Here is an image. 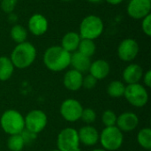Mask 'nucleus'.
<instances>
[{
    "instance_id": "obj_1",
    "label": "nucleus",
    "mask_w": 151,
    "mask_h": 151,
    "mask_svg": "<svg viewBox=\"0 0 151 151\" xmlns=\"http://www.w3.org/2000/svg\"><path fill=\"white\" fill-rule=\"evenodd\" d=\"M44 65L51 72H62L70 65L71 53L59 45L49 47L42 57Z\"/></svg>"
},
{
    "instance_id": "obj_2",
    "label": "nucleus",
    "mask_w": 151,
    "mask_h": 151,
    "mask_svg": "<svg viewBox=\"0 0 151 151\" xmlns=\"http://www.w3.org/2000/svg\"><path fill=\"white\" fill-rule=\"evenodd\" d=\"M36 49L28 42L17 44L12 51L10 59L15 68L26 69L29 67L36 58Z\"/></svg>"
},
{
    "instance_id": "obj_3",
    "label": "nucleus",
    "mask_w": 151,
    "mask_h": 151,
    "mask_svg": "<svg viewBox=\"0 0 151 151\" xmlns=\"http://www.w3.org/2000/svg\"><path fill=\"white\" fill-rule=\"evenodd\" d=\"M0 127L8 135L19 134L25 129L24 116L16 110H7L0 117Z\"/></svg>"
},
{
    "instance_id": "obj_4",
    "label": "nucleus",
    "mask_w": 151,
    "mask_h": 151,
    "mask_svg": "<svg viewBox=\"0 0 151 151\" xmlns=\"http://www.w3.org/2000/svg\"><path fill=\"white\" fill-rule=\"evenodd\" d=\"M104 24L102 19L96 15L86 16L80 24L79 35L81 39H89L95 41L100 37L104 32Z\"/></svg>"
},
{
    "instance_id": "obj_5",
    "label": "nucleus",
    "mask_w": 151,
    "mask_h": 151,
    "mask_svg": "<svg viewBox=\"0 0 151 151\" xmlns=\"http://www.w3.org/2000/svg\"><path fill=\"white\" fill-rule=\"evenodd\" d=\"M124 133L116 126L104 127L99 134V142L104 150L116 151L121 148L124 142Z\"/></svg>"
},
{
    "instance_id": "obj_6",
    "label": "nucleus",
    "mask_w": 151,
    "mask_h": 151,
    "mask_svg": "<svg viewBox=\"0 0 151 151\" xmlns=\"http://www.w3.org/2000/svg\"><path fill=\"white\" fill-rule=\"evenodd\" d=\"M57 149L60 151H81L78 131L73 127L62 129L57 137Z\"/></svg>"
},
{
    "instance_id": "obj_7",
    "label": "nucleus",
    "mask_w": 151,
    "mask_h": 151,
    "mask_svg": "<svg viewBox=\"0 0 151 151\" xmlns=\"http://www.w3.org/2000/svg\"><path fill=\"white\" fill-rule=\"evenodd\" d=\"M124 96L131 105L137 108L144 107L149 101L147 88L140 83L128 84L126 86Z\"/></svg>"
},
{
    "instance_id": "obj_8",
    "label": "nucleus",
    "mask_w": 151,
    "mask_h": 151,
    "mask_svg": "<svg viewBox=\"0 0 151 151\" xmlns=\"http://www.w3.org/2000/svg\"><path fill=\"white\" fill-rule=\"evenodd\" d=\"M25 129L35 134L42 132L48 124V117L46 113L38 109H35L27 112L24 117Z\"/></svg>"
},
{
    "instance_id": "obj_9",
    "label": "nucleus",
    "mask_w": 151,
    "mask_h": 151,
    "mask_svg": "<svg viewBox=\"0 0 151 151\" xmlns=\"http://www.w3.org/2000/svg\"><path fill=\"white\" fill-rule=\"evenodd\" d=\"M83 107L81 104L73 98L64 100L60 105L59 112L62 118L68 122H76L81 119Z\"/></svg>"
},
{
    "instance_id": "obj_10",
    "label": "nucleus",
    "mask_w": 151,
    "mask_h": 151,
    "mask_svg": "<svg viewBox=\"0 0 151 151\" xmlns=\"http://www.w3.org/2000/svg\"><path fill=\"white\" fill-rule=\"evenodd\" d=\"M140 47L136 40L127 38L120 42L118 47V56L124 62H131L136 58L139 54Z\"/></svg>"
},
{
    "instance_id": "obj_11",
    "label": "nucleus",
    "mask_w": 151,
    "mask_h": 151,
    "mask_svg": "<svg viewBox=\"0 0 151 151\" xmlns=\"http://www.w3.org/2000/svg\"><path fill=\"white\" fill-rule=\"evenodd\" d=\"M151 0H130L127 12L134 19H142L150 14Z\"/></svg>"
},
{
    "instance_id": "obj_12",
    "label": "nucleus",
    "mask_w": 151,
    "mask_h": 151,
    "mask_svg": "<svg viewBox=\"0 0 151 151\" xmlns=\"http://www.w3.org/2000/svg\"><path fill=\"white\" fill-rule=\"evenodd\" d=\"M139 125L138 116L132 111H126L117 117L116 127L122 133L133 132Z\"/></svg>"
},
{
    "instance_id": "obj_13",
    "label": "nucleus",
    "mask_w": 151,
    "mask_h": 151,
    "mask_svg": "<svg viewBox=\"0 0 151 151\" xmlns=\"http://www.w3.org/2000/svg\"><path fill=\"white\" fill-rule=\"evenodd\" d=\"M28 30L35 36H41L44 35L49 28V22L45 16L41 13L33 14L27 23Z\"/></svg>"
},
{
    "instance_id": "obj_14",
    "label": "nucleus",
    "mask_w": 151,
    "mask_h": 151,
    "mask_svg": "<svg viewBox=\"0 0 151 151\" xmlns=\"http://www.w3.org/2000/svg\"><path fill=\"white\" fill-rule=\"evenodd\" d=\"M77 131L80 143L84 146L92 147L99 142V132L91 125H86Z\"/></svg>"
},
{
    "instance_id": "obj_15",
    "label": "nucleus",
    "mask_w": 151,
    "mask_h": 151,
    "mask_svg": "<svg viewBox=\"0 0 151 151\" xmlns=\"http://www.w3.org/2000/svg\"><path fill=\"white\" fill-rule=\"evenodd\" d=\"M83 74L74 69L67 71L63 78L64 87L70 91H77L82 88Z\"/></svg>"
},
{
    "instance_id": "obj_16",
    "label": "nucleus",
    "mask_w": 151,
    "mask_h": 151,
    "mask_svg": "<svg viewBox=\"0 0 151 151\" xmlns=\"http://www.w3.org/2000/svg\"><path fill=\"white\" fill-rule=\"evenodd\" d=\"M143 69L138 64H130L123 71L122 77L126 83L134 84L139 83L143 76Z\"/></svg>"
},
{
    "instance_id": "obj_17",
    "label": "nucleus",
    "mask_w": 151,
    "mask_h": 151,
    "mask_svg": "<svg viewBox=\"0 0 151 151\" xmlns=\"http://www.w3.org/2000/svg\"><path fill=\"white\" fill-rule=\"evenodd\" d=\"M111 71L110 64L104 59H97L94 62H91L89 67V74L96 78L97 81L105 79Z\"/></svg>"
},
{
    "instance_id": "obj_18",
    "label": "nucleus",
    "mask_w": 151,
    "mask_h": 151,
    "mask_svg": "<svg viewBox=\"0 0 151 151\" xmlns=\"http://www.w3.org/2000/svg\"><path fill=\"white\" fill-rule=\"evenodd\" d=\"M90 65H91L90 58L84 56L79 51L71 53L70 65H72L73 69L83 73L88 72Z\"/></svg>"
},
{
    "instance_id": "obj_19",
    "label": "nucleus",
    "mask_w": 151,
    "mask_h": 151,
    "mask_svg": "<svg viewBox=\"0 0 151 151\" xmlns=\"http://www.w3.org/2000/svg\"><path fill=\"white\" fill-rule=\"evenodd\" d=\"M81 36L79 33L77 32H67L64 35L62 41H61V47L68 51L69 53H73L77 51L80 42H81Z\"/></svg>"
},
{
    "instance_id": "obj_20",
    "label": "nucleus",
    "mask_w": 151,
    "mask_h": 151,
    "mask_svg": "<svg viewBox=\"0 0 151 151\" xmlns=\"http://www.w3.org/2000/svg\"><path fill=\"white\" fill-rule=\"evenodd\" d=\"M14 65L9 57H0V81H8L13 74Z\"/></svg>"
},
{
    "instance_id": "obj_21",
    "label": "nucleus",
    "mask_w": 151,
    "mask_h": 151,
    "mask_svg": "<svg viewBox=\"0 0 151 151\" xmlns=\"http://www.w3.org/2000/svg\"><path fill=\"white\" fill-rule=\"evenodd\" d=\"M126 85L120 81H112L107 86V94L112 98H119L124 96Z\"/></svg>"
},
{
    "instance_id": "obj_22",
    "label": "nucleus",
    "mask_w": 151,
    "mask_h": 151,
    "mask_svg": "<svg viewBox=\"0 0 151 151\" xmlns=\"http://www.w3.org/2000/svg\"><path fill=\"white\" fill-rule=\"evenodd\" d=\"M10 36L12 39V41L14 42H16L17 44L22 43V42L27 41V29L23 26L16 24V25H14L11 28V30H10Z\"/></svg>"
},
{
    "instance_id": "obj_23",
    "label": "nucleus",
    "mask_w": 151,
    "mask_h": 151,
    "mask_svg": "<svg viewBox=\"0 0 151 151\" xmlns=\"http://www.w3.org/2000/svg\"><path fill=\"white\" fill-rule=\"evenodd\" d=\"M138 144L146 150H151V129L150 127L142 128L137 134Z\"/></svg>"
},
{
    "instance_id": "obj_24",
    "label": "nucleus",
    "mask_w": 151,
    "mask_h": 151,
    "mask_svg": "<svg viewBox=\"0 0 151 151\" xmlns=\"http://www.w3.org/2000/svg\"><path fill=\"white\" fill-rule=\"evenodd\" d=\"M96 45L93 40L81 39L77 51L83 54L84 56L91 58L96 53Z\"/></svg>"
},
{
    "instance_id": "obj_25",
    "label": "nucleus",
    "mask_w": 151,
    "mask_h": 151,
    "mask_svg": "<svg viewBox=\"0 0 151 151\" xmlns=\"http://www.w3.org/2000/svg\"><path fill=\"white\" fill-rule=\"evenodd\" d=\"M6 145L10 151H21L24 149L26 144L22 136L20 135V134H19L9 135Z\"/></svg>"
},
{
    "instance_id": "obj_26",
    "label": "nucleus",
    "mask_w": 151,
    "mask_h": 151,
    "mask_svg": "<svg viewBox=\"0 0 151 151\" xmlns=\"http://www.w3.org/2000/svg\"><path fill=\"white\" fill-rule=\"evenodd\" d=\"M117 115L116 113L111 110H106L104 111L102 115V122L104 125L105 127H114L116 126L117 122Z\"/></svg>"
},
{
    "instance_id": "obj_27",
    "label": "nucleus",
    "mask_w": 151,
    "mask_h": 151,
    "mask_svg": "<svg viewBox=\"0 0 151 151\" xmlns=\"http://www.w3.org/2000/svg\"><path fill=\"white\" fill-rule=\"evenodd\" d=\"M81 119L87 125H91L96 119V112L91 108H83Z\"/></svg>"
},
{
    "instance_id": "obj_28",
    "label": "nucleus",
    "mask_w": 151,
    "mask_h": 151,
    "mask_svg": "<svg viewBox=\"0 0 151 151\" xmlns=\"http://www.w3.org/2000/svg\"><path fill=\"white\" fill-rule=\"evenodd\" d=\"M1 9L7 14L12 13L14 11L18 0H1Z\"/></svg>"
},
{
    "instance_id": "obj_29",
    "label": "nucleus",
    "mask_w": 151,
    "mask_h": 151,
    "mask_svg": "<svg viewBox=\"0 0 151 151\" xmlns=\"http://www.w3.org/2000/svg\"><path fill=\"white\" fill-rule=\"evenodd\" d=\"M97 84V80L94 78L92 75L88 74L87 76H83V81H82V88L85 89H93Z\"/></svg>"
},
{
    "instance_id": "obj_30",
    "label": "nucleus",
    "mask_w": 151,
    "mask_h": 151,
    "mask_svg": "<svg viewBox=\"0 0 151 151\" xmlns=\"http://www.w3.org/2000/svg\"><path fill=\"white\" fill-rule=\"evenodd\" d=\"M142 32L147 35L151 36V15L149 14L142 19Z\"/></svg>"
},
{
    "instance_id": "obj_31",
    "label": "nucleus",
    "mask_w": 151,
    "mask_h": 151,
    "mask_svg": "<svg viewBox=\"0 0 151 151\" xmlns=\"http://www.w3.org/2000/svg\"><path fill=\"white\" fill-rule=\"evenodd\" d=\"M20 135L22 136V138H23V140H24V142H25V144H27V143H30V142H32L33 141H35L37 134H34V133H31V132L27 131V129H24V130L20 133Z\"/></svg>"
},
{
    "instance_id": "obj_32",
    "label": "nucleus",
    "mask_w": 151,
    "mask_h": 151,
    "mask_svg": "<svg viewBox=\"0 0 151 151\" xmlns=\"http://www.w3.org/2000/svg\"><path fill=\"white\" fill-rule=\"evenodd\" d=\"M143 83L146 88H150L151 87V71L148 70L145 73H143L142 76Z\"/></svg>"
},
{
    "instance_id": "obj_33",
    "label": "nucleus",
    "mask_w": 151,
    "mask_h": 151,
    "mask_svg": "<svg viewBox=\"0 0 151 151\" xmlns=\"http://www.w3.org/2000/svg\"><path fill=\"white\" fill-rule=\"evenodd\" d=\"M108 4H112V5H117V4H121L124 0H105Z\"/></svg>"
},
{
    "instance_id": "obj_34",
    "label": "nucleus",
    "mask_w": 151,
    "mask_h": 151,
    "mask_svg": "<svg viewBox=\"0 0 151 151\" xmlns=\"http://www.w3.org/2000/svg\"><path fill=\"white\" fill-rule=\"evenodd\" d=\"M87 1H88L89 3H92V4H98V3L102 2L103 0H87Z\"/></svg>"
},
{
    "instance_id": "obj_35",
    "label": "nucleus",
    "mask_w": 151,
    "mask_h": 151,
    "mask_svg": "<svg viewBox=\"0 0 151 151\" xmlns=\"http://www.w3.org/2000/svg\"><path fill=\"white\" fill-rule=\"evenodd\" d=\"M92 151H107V150H104V149H95V150H93Z\"/></svg>"
},
{
    "instance_id": "obj_36",
    "label": "nucleus",
    "mask_w": 151,
    "mask_h": 151,
    "mask_svg": "<svg viewBox=\"0 0 151 151\" xmlns=\"http://www.w3.org/2000/svg\"><path fill=\"white\" fill-rule=\"evenodd\" d=\"M50 151H60L59 150H58V149H55V150H51Z\"/></svg>"
},
{
    "instance_id": "obj_37",
    "label": "nucleus",
    "mask_w": 151,
    "mask_h": 151,
    "mask_svg": "<svg viewBox=\"0 0 151 151\" xmlns=\"http://www.w3.org/2000/svg\"><path fill=\"white\" fill-rule=\"evenodd\" d=\"M61 1H64V2H70V1H73V0H61Z\"/></svg>"
},
{
    "instance_id": "obj_38",
    "label": "nucleus",
    "mask_w": 151,
    "mask_h": 151,
    "mask_svg": "<svg viewBox=\"0 0 151 151\" xmlns=\"http://www.w3.org/2000/svg\"><path fill=\"white\" fill-rule=\"evenodd\" d=\"M0 147H1V143H0Z\"/></svg>"
},
{
    "instance_id": "obj_39",
    "label": "nucleus",
    "mask_w": 151,
    "mask_h": 151,
    "mask_svg": "<svg viewBox=\"0 0 151 151\" xmlns=\"http://www.w3.org/2000/svg\"><path fill=\"white\" fill-rule=\"evenodd\" d=\"M0 2H1V0H0Z\"/></svg>"
}]
</instances>
